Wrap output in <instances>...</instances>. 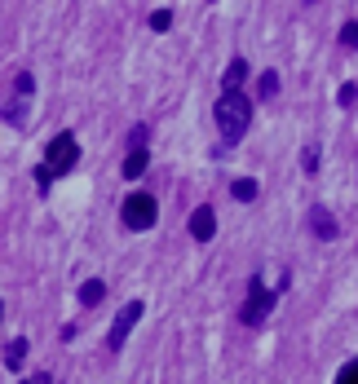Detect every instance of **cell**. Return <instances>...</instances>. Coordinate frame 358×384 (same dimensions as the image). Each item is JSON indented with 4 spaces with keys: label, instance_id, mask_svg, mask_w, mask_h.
<instances>
[{
    "label": "cell",
    "instance_id": "obj_1",
    "mask_svg": "<svg viewBox=\"0 0 358 384\" xmlns=\"http://www.w3.org/2000/svg\"><path fill=\"white\" fill-rule=\"evenodd\" d=\"M213 120H217L221 142H226V146H235V142H243V132H248V124H252V102H248L243 93H221V97H217Z\"/></svg>",
    "mask_w": 358,
    "mask_h": 384
},
{
    "label": "cell",
    "instance_id": "obj_2",
    "mask_svg": "<svg viewBox=\"0 0 358 384\" xmlns=\"http://www.w3.org/2000/svg\"><path fill=\"white\" fill-rule=\"evenodd\" d=\"M75 163H80V142H75V132H58V137L44 146V168L54 173V177H67Z\"/></svg>",
    "mask_w": 358,
    "mask_h": 384
},
{
    "label": "cell",
    "instance_id": "obj_3",
    "mask_svg": "<svg viewBox=\"0 0 358 384\" xmlns=\"http://www.w3.org/2000/svg\"><path fill=\"white\" fill-rule=\"evenodd\" d=\"M155 216H159V204H155L146 190H133V194L124 199V208H120V221H124L128 230H151Z\"/></svg>",
    "mask_w": 358,
    "mask_h": 384
},
{
    "label": "cell",
    "instance_id": "obj_4",
    "mask_svg": "<svg viewBox=\"0 0 358 384\" xmlns=\"http://www.w3.org/2000/svg\"><path fill=\"white\" fill-rule=\"evenodd\" d=\"M274 296L279 292H270L261 278H252V287H248V300H243V309H239V318L248 323V327H257V323H266L270 318V309H274Z\"/></svg>",
    "mask_w": 358,
    "mask_h": 384
},
{
    "label": "cell",
    "instance_id": "obj_5",
    "mask_svg": "<svg viewBox=\"0 0 358 384\" xmlns=\"http://www.w3.org/2000/svg\"><path fill=\"white\" fill-rule=\"evenodd\" d=\"M142 314H146V305H142V300H128V305L116 314V323H111V331H106V345H111V349H120V345L128 340V331L137 327V318H142Z\"/></svg>",
    "mask_w": 358,
    "mask_h": 384
},
{
    "label": "cell",
    "instance_id": "obj_6",
    "mask_svg": "<svg viewBox=\"0 0 358 384\" xmlns=\"http://www.w3.org/2000/svg\"><path fill=\"white\" fill-rule=\"evenodd\" d=\"M190 235L199 239V243H208V239L217 235V216H213V208H208V204L190 212Z\"/></svg>",
    "mask_w": 358,
    "mask_h": 384
},
{
    "label": "cell",
    "instance_id": "obj_7",
    "mask_svg": "<svg viewBox=\"0 0 358 384\" xmlns=\"http://www.w3.org/2000/svg\"><path fill=\"white\" fill-rule=\"evenodd\" d=\"M310 230H314V239H336V235H340L336 216H332L328 208H310Z\"/></svg>",
    "mask_w": 358,
    "mask_h": 384
},
{
    "label": "cell",
    "instance_id": "obj_8",
    "mask_svg": "<svg viewBox=\"0 0 358 384\" xmlns=\"http://www.w3.org/2000/svg\"><path fill=\"white\" fill-rule=\"evenodd\" d=\"M243 80H248V62L230 58V66H226V75H221V93H243Z\"/></svg>",
    "mask_w": 358,
    "mask_h": 384
},
{
    "label": "cell",
    "instance_id": "obj_9",
    "mask_svg": "<svg viewBox=\"0 0 358 384\" xmlns=\"http://www.w3.org/2000/svg\"><path fill=\"white\" fill-rule=\"evenodd\" d=\"M146 163H151V150H146V146H142V150H128V159H124V177H128V181H137V177L146 173Z\"/></svg>",
    "mask_w": 358,
    "mask_h": 384
},
{
    "label": "cell",
    "instance_id": "obj_10",
    "mask_svg": "<svg viewBox=\"0 0 358 384\" xmlns=\"http://www.w3.org/2000/svg\"><path fill=\"white\" fill-rule=\"evenodd\" d=\"M102 296H106V287H102V278H89V283H80V305H102Z\"/></svg>",
    "mask_w": 358,
    "mask_h": 384
},
{
    "label": "cell",
    "instance_id": "obj_11",
    "mask_svg": "<svg viewBox=\"0 0 358 384\" xmlns=\"http://www.w3.org/2000/svg\"><path fill=\"white\" fill-rule=\"evenodd\" d=\"M257 97H261V102L279 97V71H261V80H257Z\"/></svg>",
    "mask_w": 358,
    "mask_h": 384
},
{
    "label": "cell",
    "instance_id": "obj_12",
    "mask_svg": "<svg viewBox=\"0 0 358 384\" xmlns=\"http://www.w3.org/2000/svg\"><path fill=\"white\" fill-rule=\"evenodd\" d=\"M230 194L239 199V204H252V199H257V194H261V186H257V181H252V177H239V181H235V186H230Z\"/></svg>",
    "mask_w": 358,
    "mask_h": 384
},
{
    "label": "cell",
    "instance_id": "obj_13",
    "mask_svg": "<svg viewBox=\"0 0 358 384\" xmlns=\"http://www.w3.org/2000/svg\"><path fill=\"white\" fill-rule=\"evenodd\" d=\"M23 358H27V340L18 336V340L5 349V366H9V371H23Z\"/></svg>",
    "mask_w": 358,
    "mask_h": 384
},
{
    "label": "cell",
    "instance_id": "obj_14",
    "mask_svg": "<svg viewBox=\"0 0 358 384\" xmlns=\"http://www.w3.org/2000/svg\"><path fill=\"white\" fill-rule=\"evenodd\" d=\"M336 102H340V111H350V106H358V80H345V85H340V93H336Z\"/></svg>",
    "mask_w": 358,
    "mask_h": 384
},
{
    "label": "cell",
    "instance_id": "obj_15",
    "mask_svg": "<svg viewBox=\"0 0 358 384\" xmlns=\"http://www.w3.org/2000/svg\"><path fill=\"white\" fill-rule=\"evenodd\" d=\"M173 27V9H155L151 13V31H168Z\"/></svg>",
    "mask_w": 358,
    "mask_h": 384
},
{
    "label": "cell",
    "instance_id": "obj_16",
    "mask_svg": "<svg viewBox=\"0 0 358 384\" xmlns=\"http://www.w3.org/2000/svg\"><path fill=\"white\" fill-rule=\"evenodd\" d=\"M340 49H358V23H345V27H340Z\"/></svg>",
    "mask_w": 358,
    "mask_h": 384
},
{
    "label": "cell",
    "instance_id": "obj_17",
    "mask_svg": "<svg viewBox=\"0 0 358 384\" xmlns=\"http://www.w3.org/2000/svg\"><path fill=\"white\" fill-rule=\"evenodd\" d=\"M301 168L305 173H319V146H305L301 150Z\"/></svg>",
    "mask_w": 358,
    "mask_h": 384
},
{
    "label": "cell",
    "instance_id": "obj_18",
    "mask_svg": "<svg viewBox=\"0 0 358 384\" xmlns=\"http://www.w3.org/2000/svg\"><path fill=\"white\" fill-rule=\"evenodd\" d=\"M13 93H18V97H31V93H36V80H31V75L23 71L18 80H13Z\"/></svg>",
    "mask_w": 358,
    "mask_h": 384
},
{
    "label": "cell",
    "instance_id": "obj_19",
    "mask_svg": "<svg viewBox=\"0 0 358 384\" xmlns=\"http://www.w3.org/2000/svg\"><path fill=\"white\" fill-rule=\"evenodd\" d=\"M146 137H151V128H146V124H137L133 132H128V150H142V146H146Z\"/></svg>",
    "mask_w": 358,
    "mask_h": 384
},
{
    "label": "cell",
    "instance_id": "obj_20",
    "mask_svg": "<svg viewBox=\"0 0 358 384\" xmlns=\"http://www.w3.org/2000/svg\"><path fill=\"white\" fill-rule=\"evenodd\" d=\"M54 181H58V177H54V173H49L44 163H40V168H36V186H40V190H49V186H54Z\"/></svg>",
    "mask_w": 358,
    "mask_h": 384
},
{
    "label": "cell",
    "instance_id": "obj_21",
    "mask_svg": "<svg viewBox=\"0 0 358 384\" xmlns=\"http://www.w3.org/2000/svg\"><path fill=\"white\" fill-rule=\"evenodd\" d=\"M336 384H358V362H350L345 371H340V380H336Z\"/></svg>",
    "mask_w": 358,
    "mask_h": 384
},
{
    "label": "cell",
    "instance_id": "obj_22",
    "mask_svg": "<svg viewBox=\"0 0 358 384\" xmlns=\"http://www.w3.org/2000/svg\"><path fill=\"white\" fill-rule=\"evenodd\" d=\"M23 384H54V380H49V376L40 371V376H31V380H23Z\"/></svg>",
    "mask_w": 358,
    "mask_h": 384
},
{
    "label": "cell",
    "instance_id": "obj_23",
    "mask_svg": "<svg viewBox=\"0 0 358 384\" xmlns=\"http://www.w3.org/2000/svg\"><path fill=\"white\" fill-rule=\"evenodd\" d=\"M0 314H5V305H0Z\"/></svg>",
    "mask_w": 358,
    "mask_h": 384
}]
</instances>
